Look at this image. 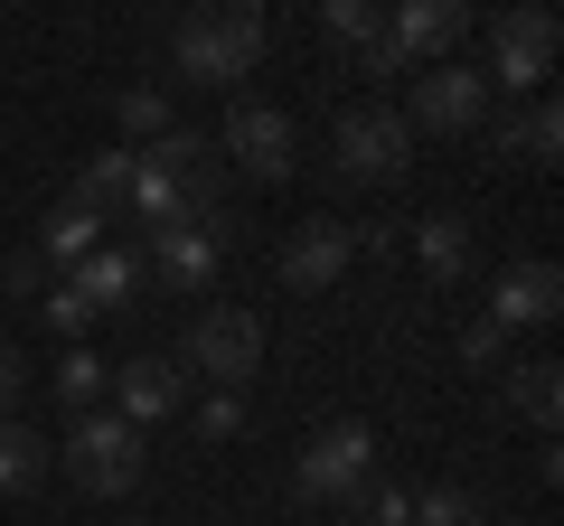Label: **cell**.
Instances as JSON below:
<instances>
[{"label":"cell","instance_id":"obj_1","mask_svg":"<svg viewBox=\"0 0 564 526\" xmlns=\"http://www.w3.org/2000/svg\"><path fill=\"white\" fill-rule=\"evenodd\" d=\"M226 188H236V169H226L217 142H207V132H188V122H170L151 151H132V217H141V226L226 217Z\"/></svg>","mask_w":564,"mask_h":526},{"label":"cell","instance_id":"obj_2","mask_svg":"<svg viewBox=\"0 0 564 526\" xmlns=\"http://www.w3.org/2000/svg\"><path fill=\"white\" fill-rule=\"evenodd\" d=\"M263 47H273V20H263L254 0H217V10H188V20L170 29L180 85H245L263 66Z\"/></svg>","mask_w":564,"mask_h":526},{"label":"cell","instance_id":"obj_3","mask_svg":"<svg viewBox=\"0 0 564 526\" xmlns=\"http://www.w3.org/2000/svg\"><path fill=\"white\" fill-rule=\"evenodd\" d=\"M132 292H141V254L104 235L85 263H66L57 283H47V302H39V310H47V329H57V339H85V329H95L104 310H122Z\"/></svg>","mask_w":564,"mask_h":526},{"label":"cell","instance_id":"obj_4","mask_svg":"<svg viewBox=\"0 0 564 526\" xmlns=\"http://www.w3.org/2000/svg\"><path fill=\"white\" fill-rule=\"evenodd\" d=\"M254 366H263V320H254V310L217 302V310H198V320H188L180 376H207V395H245V385H254Z\"/></svg>","mask_w":564,"mask_h":526},{"label":"cell","instance_id":"obj_5","mask_svg":"<svg viewBox=\"0 0 564 526\" xmlns=\"http://www.w3.org/2000/svg\"><path fill=\"white\" fill-rule=\"evenodd\" d=\"M57 461H66V480L85 489V498H132V480H141V432L122 424V414H76V432L57 442Z\"/></svg>","mask_w":564,"mask_h":526},{"label":"cell","instance_id":"obj_6","mask_svg":"<svg viewBox=\"0 0 564 526\" xmlns=\"http://www.w3.org/2000/svg\"><path fill=\"white\" fill-rule=\"evenodd\" d=\"M367 480H377V432L367 424H321L302 442V461H292V489L311 507H358Z\"/></svg>","mask_w":564,"mask_h":526},{"label":"cell","instance_id":"obj_7","mask_svg":"<svg viewBox=\"0 0 564 526\" xmlns=\"http://www.w3.org/2000/svg\"><path fill=\"white\" fill-rule=\"evenodd\" d=\"M404 161H414V132H404V113H386V103L339 113V132H329V169H339L348 188H395Z\"/></svg>","mask_w":564,"mask_h":526},{"label":"cell","instance_id":"obj_8","mask_svg":"<svg viewBox=\"0 0 564 526\" xmlns=\"http://www.w3.org/2000/svg\"><path fill=\"white\" fill-rule=\"evenodd\" d=\"M292 113L282 103H254V95H236L226 103V122H217V161L236 169V179H292Z\"/></svg>","mask_w":564,"mask_h":526},{"label":"cell","instance_id":"obj_9","mask_svg":"<svg viewBox=\"0 0 564 526\" xmlns=\"http://www.w3.org/2000/svg\"><path fill=\"white\" fill-rule=\"evenodd\" d=\"M358 244H367V226H348V217H311V226H292L282 235V254H273V273H282V292H329L358 263Z\"/></svg>","mask_w":564,"mask_h":526},{"label":"cell","instance_id":"obj_10","mask_svg":"<svg viewBox=\"0 0 564 526\" xmlns=\"http://www.w3.org/2000/svg\"><path fill=\"white\" fill-rule=\"evenodd\" d=\"M226 263V217H180V226H151V263L141 283H170V292H207Z\"/></svg>","mask_w":564,"mask_h":526},{"label":"cell","instance_id":"obj_11","mask_svg":"<svg viewBox=\"0 0 564 526\" xmlns=\"http://www.w3.org/2000/svg\"><path fill=\"white\" fill-rule=\"evenodd\" d=\"M480 122H489V76H480V66L443 57V66H423V76H414V113H404V132H480Z\"/></svg>","mask_w":564,"mask_h":526},{"label":"cell","instance_id":"obj_12","mask_svg":"<svg viewBox=\"0 0 564 526\" xmlns=\"http://www.w3.org/2000/svg\"><path fill=\"white\" fill-rule=\"evenodd\" d=\"M555 47H564L555 10H508V20L489 29V66H480V76H489V85H508V95H527V85L555 76Z\"/></svg>","mask_w":564,"mask_h":526},{"label":"cell","instance_id":"obj_13","mask_svg":"<svg viewBox=\"0 0 564 526\" xmlns=\"http://www.w3.org/2000/svg\"><path fill=\"white\" fill-rule=\"evenodd\" d=\"M555 310H564V263L527 254V263H508L499 283H489V310H480V320L508 339V329H545Z\"/></svg>","mask_w":564,"mask_h":526},{"label":"cell","instance_id":"obj_14","mask_svg":"<svg viewBox=\"0 0 564 526\" xmlns=\"http://www.w3.org/2000/svg\"><path fill=\"white\" fill-rule=\"evenodd\" d=\"M180 405H188V376H180V358H122V366H113V414H122L132 432L170 424Z\"/></svg>","mask_w":564,"mask_h":526},{"label":"cell","instance_id":"obj_15","mask_svg":"<svg viewBox=\"0 0 564 526\" xmlns=\"http://www.w3.org/2000/svg\"><path fill=\"white\" fill-rule=\"evenodd\" d=\"M386 39H395V57L423 76V66H443L452 47L470 39V10H462V0H404L395 20H386Z\"/></svg>","mask_w":564,"mask_h":526},{"label":"cell","instance_id":"obj_16","mask_svg":"<svg viewBox=\"0 0 564 526\" xmlns=\"http://www.w3.org/2000/svg\"><path fill=\"white\" fill-rule=\"evenodd\" d=\"M489 151H499V161H527V169H545V161L564 151V113H555V103L499 113V122H489Z\"/></svg>","mask_w":564,"mask_h":526},{"label":"cell","instance_id":"obj_17","mask_svg":"<svg viewBox=\"0 0 564 526\" xmlns=\"http://www.w3.org/2000/svg\"><path fill=\"white\" fill-rule=\"evenodd\" d=\"M47 470H57V442L39 424H20V414H0V498H29Z\"/></svg>","mask_w":564,"mask_h":526},{"label":"cell","instance_id":"obj_18","mask_svg":"<svg viewBox=\"0 0 564 526\" xmlns=\"http://www.w3.org/2000/svg\"><path fill=\"white\" fill-rule=\"evenodd\" d=\"M414 263L433 273V283H462L470 273V217H452V207L414 217Z\"/></svg>","mask_w":564,"mask_h":526},{"label":"cell","instance_id":"obj_19","mask_svg":"<svg viewBox=\"0 0 564 526\" xmlns=\"http://www.w3.org/2000/svg\"><path fill=\"white\" fill-rule=\"evenodd\" d=\"M76 207H95L104 226H122L132 217V151H95V161L76 169V188H66Z\"/></svg>","mask_w":564,"mask_h":526},{"label":"cell","instance_id":"obj_20","mask_svg":"<svg viewBox=\"0 0 564 526\" xmlns=\"http://www.w3.org/2000/svg\"><path fill=\"white\" fill-rule=\"evenodd\" d=\"M95 244H104V217H95V207H76V198L47 207V226H39V263H57V273H66V263H85Z\"/></svg>","mask_w":564,"mask_h":526},{"label":"cell","instance_id":"obj_21","mask_svg":"<svg viewBox=\"0 0 564 526\" xmlns=\"http://www.w3.org/2000/svg\"><path fill=\"white\" fill-rule=\"evenodd\" d=\"M508 405H518L536 432H555V414H564V366H555V358H527V366H508Z\"/></svg>","mask_w":564,"mask_h":526},{"label":"cell","instance_id":"obj_22","mask_svg":"<svg viewBox=\"0 0 564 526\" xmlns=\"http://www.w3.org/2000/svg\"><path fill=\"white\" fill-rule=\"evenodd\" d=\"M104 395H113V366H104L95 348H66L57 358V405L66 414H104Z\"/></svg>","mask_w":564,"mask_h":526},{"label":"cell","instance_id":"obj_23","mask_svg":"<svg viewBox=\"0 0 564 526\" xmlns=\"http://www.w3.org/2000/svg\"><path fill=\"white\" fill-rule=\"evenodd\" d=\"M113 122H122V151H151V142H161V132H170V95H161V85H132V95H122L113 103Z\"/></svg>","mask_w":564,"mask_h":526},{"label":"cell","instance_id":"obj_24","mask_svg":"<svg viewBox=\"0 0 564 526\" xmlns=\"http://www.w3.org/2000/svg\"><path fill=\"white\" fill-rule=\"evenodd\" d=\"M321 29H329L339 47H358V57H367V47L386 39V10H367V0H329V10H321Z\"/></svg>","mask_w":564,"mask_h":526},{"label":"cell","instance_id":"obj_25","mask_svg":"<svg viewBox=\"0 0 564 526\" xmlns=\"http://www.w3.org/2000/svg\"><path fill=\"white\" fill-rule=\"evenodd\" d=\"M414 526H480V498L470 489H414Z\"/></svg>","mask_w":564,"mask_h":526},{"label":"cell","instance_id":"obj_26","mask_svg":"<svg viewBox=\"0 0 564 526\" xmlns=\"http://www.w3.org/2000/svg\"><path fill=\"white\" fill-rule=\"evenodd\" d=\"M358 526H414V489L404 480H367L358 489Z\"/></svg>","mask_w":564,"mask_h":526},{"label":"cell","instance_id":"obj_27","mask_svg":"<svg viewBox=\"0 0 564 526\" xmlns=\"http://www.w3.org/2000/svg\"><path fill=\"white\" fill-rule=\"evenodd\" d=\"M188 424H198V442H236V432H245V395H198Z\"/></svg>","mask_w":564,"mask_h":526},{"label":"cell","instance_id":"obj_28","mask_svg":"<svg viewBox=\"0 0 564 526\" xmlns=\"http://www.w3.org/2000/svg\"><path fill=\"white\" fill-rule=\"evenodd\" d=\"M0 283L20 292V302H47V263H39V254H10V273H0Z\"/></svg>","mask_w":564,"mask_h":526},{"label":"cell","instance_id":"obj_29","mask_svg":"<svg viewBox=\"0 0 564 526\" xmlns=\"http://www.w3.org/2000/svg\"><path fill=\"white\" fill-rule=\"evenodd\" d=\"M462 358H470V366H499V358H508V339H499L489 320H470V329H462Z\"/></svg>","mask_w":564,"mask_h":526},{"label":"cell","instance_id":"obj_30","mask_svg":"<svg viewBox=\"0 0 564 526\" xmlns=\"http://www.w3.org/2000/svg\"><path fill=\"white\" fill-rule=\"evenodd\" d=\"M20 395H29V358H20V348H10V339H0V414L20 405Z\"/></svg>","mask_w":564,"mask_h":526}]
</instances>
